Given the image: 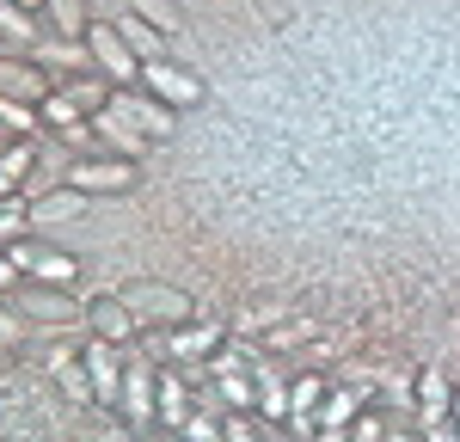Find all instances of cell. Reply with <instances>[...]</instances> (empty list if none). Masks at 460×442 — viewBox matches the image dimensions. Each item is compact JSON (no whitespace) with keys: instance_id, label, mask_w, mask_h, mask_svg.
<instances>
[{"instance_id":"603a6c76","label":"cell","mask_w":460,"mask_h":442,"mask_svg":"<svg viewBox=\"0 0 460 442\" xmlns=\"http://www.w3.org/2000/svg\"><path fill=\"white\" fill-rule=\"evenodd\" d=\"M0 37L13 43V49H37V13H25L19 0H0Z\"/></svg>"},{"instance_id":"4fadbf2b","label":"cell","mask_w":460,"mask_h":442,"mask_svg":"<svg viewBox=\"0 0 460 442\" xmlns=\"http://www.w3.org/2000/svg\"><path fill=\"white\" fill-rule=\"evenodd\" d=\"M448 411H455V381L442 368H424L418 375V424H448Z\"/></svg>"},{"instance_id":"484cf974","label":"cell","mask_w":460,"mask_h":442,"mask_svg":"<svg viewBox=\"0 0 460 442\" xmlns=\"http://www.w3.org/2000/svg\"><path fill=\"white\" fill-rule=\"evenodd\" d=\"M0 129H13V136H37V129H43V110L19 105V99H0Z\"/></svg>"},{"instance_id":"8fae6325","label":"cell","mask_w":460,"mask_h":442,"mask_svg":"<svg viewBox=\"0 0 460 442\" xmlns=\"http://www.w3.org/2000/svg\"><path fill=\"white\" fill-rule=\"evenodd\" d=\"M19 314L43 320V326H86V307L68 301V289H49V283H19Z\"/></svg>"},{"instance_id":"30bf717a","label":"cell","mask_w":460,"mask_h":442,"mask_svg":"<svg viewBox=\"0 0 460 442\" xmlns=\"http://www.w3.org/2000/svg\"><path fill=\"white\" fill-rule=\"evenodd\" d=\"M129 307H136V320L147 326H184L190 320V295H178V289H160V283H136V289H117Z\"/></svg>"},{"instance_id":"8992f818","label":"cell","mask_w":460,"mask_h":442,"mask_svg":"<svg viewBox=\"0 0 460 442\" xmlns=\"http://www.w3.org/2000/svg\"><path fill=\"white\" fill-rule=\"evenodd\" d=\"M86 332H93V338H105V344H123V350H136V344H142V320H136V307H129L117 289H105V295H93V301H86Z\"/></svg>"},{"instance_id":"7402d4cb","label":"cell","mask_w":460,"mask_h":442,"mask_svg":"<svg viewBox=\"0 0 460 442\" xmlns=\"http://www.w3.org/2000/svg\"><path fill=\"white\" fill-rule=\"evenodd\" d=\"M252 381H258V411H264V424L288 418V387H283V375H277L270 363H252Z\"/></svg>"},{"instance_id":"d6986e66","label":"cell","mask_w":460,"mask_h":442,"mask_svg":"<svg viewBox=\"0 0 460 442\" xmlns=\"http://www.w3.org/2000/svg\"><path fill=\"white\" fill-rule=\"evenodd\" d=\"M111 25H117V37H123L129 49H136V62H166V37L154 31L147 19H136V13H123V19H111Z\"/></svg>"},{"instance_id":"4316f807","label":"cell","mask_w":460,"mask_h":442,"mask_svg":"<svg viewBox=\"0 0 460 442\" xmlns=\"http://www.w3.org/2000/svg\"><path fill=\"white\" fill-rule=\"evenodd\" d=\"M178 437L184 442H227V430H221V418H209V411H190V418L178 424Z\"/></svg>"},{"instance_id":"d590c367","label":"cell","mask_w":460,"mask_h":442,"mask_svg":"<svg viewBox=\"0 0 460 442\" xmlns=\"http://www.w3.org/2000/svg\"><path fill=\"white\" fill-rule=\"evenodd\" d=\"M19 6H25V13H37V6H43V0H19Z\"/></svg>"},{"instance_id":"ffe728a7","label":"cell","mask_w":460,"mask_h":442,"mask_svg":"<svg viewBox=\"0 0 460 442\" xmlns=\"http://www.w3.org/2000/svg\"><path fill=\"white\" fill-rule=\"evenodd\" d=\"M49 375L68 400H93V375H86V357L80 350H49Z\"/></svg>"},{"instance_id":"52a82bcc","label":"cell","mask_w":460,"mask_h":442,"mask_svg":"<svg viewBox=\"0 0 460 442\" xmlns=\"http://www.w3.org/2000/svg\"><path fill=\"white\" fill-rule=\"evenodd\" d=\"M56 93V80L49 68L25 56V49H0V99H19V105H43Z\"/></svg>"},{"instance_id":"d4e9b609","label":"cell","mask_w":460,"mask_h":442,"mask_svg":"<svg viewBox=\"0 0 460 442\" xmlns=\"http://www.w3.org/2000/svg\"><path fill=\"white\" fill-rule=\"evenodd\" d=\"M319 400H325V375H301V381L288 387V418H314Z\"/></svg>"},{"instance_id":"5bb4252c","label":"cell","mask_w":460,"mask_h":442,"mask_svg":"<svg viewBox=\"0 0 460 442\" xmlns=\"http://www.w3.org/2000/svg\"><path fill=\"white\" fill-rule=\"evenodd\" d=\"M362 400H368V387H338V393H325L314 411L319 430H350L356 418H362Z\"/></svg>"},{"instance_id":"44dd1931","label":"cell","mask_w":460,"mask_h":442,"mask_svg":"<svg viewBox=\"0 0 460 442\" xmlns=\"http://www.w3.org/2000/svg\"><path fill=\"white\" fill-rule=\"evenodd\" d=\"M43 13H49V31L62 37V43H80V37H86V25H93L86 0H43Z\"/></svg>"},{"instance_id":"ac0fdd59","label":"cell","mask_w":460,"mask_h":442,"mask_svg":"<svg viewBox=\"0 0 460 442\" xmlns=\"http://www.w3.org/2000/svg\"><path fill=\"white\" fill-rule=\"evenodd\" d=\"M56 93H62V99H68L74 110H86V117H99V110L111 105V93H117V86H111L105 74H74L68 86H56Z\"/></svg>"},{"instance_id":"6da1fadb","label":"cell","mask_w":460,"mask_h":442,"mask_svg":"<svg viewBox=\"0 0 460 442\" xmlns=\"http://www.w3.org/2000/svg\"><path fill=\"white\" fill-rule=\"evenodd\" d=\"M221 344H227V326H221V320H197V326L184 320V326H147L136 350L154 357V363H178V368H190V375H197ZM190 375H184V381H190ZM203 375H209V368H203Z\"/></svg>"},{"instance_id":"d6a6232c","label":"cell","mask_w":460,"mask_h":442,"mask_svg":"<svg viewBox=\"0 0 460 442\" xmlns=\"http://www.w3.org/2000/svg\"><path fill=\"white\" fill-rule=\"evenodd\" d=\"M424 442H460L455 424H424Z\"/></svg>"},{"instance_id":"5b68a950","label":"cell","mask_w":460,"mask_h":442,"mask_svg":"<svg viewBox=\"0 0 460 442\" xmlns=\"http://www.w3.org/2000/svg\"><path fill=\"white\" fill-rule=\"evenodd\" d=\"M117 411H123L129 424H160V363H154V357H142V350H129Z\"/></svg>"},{"instance_id":"7a4b0ae2","label":"cell","mask_w":460,"mask_h":442,"mask_svg":"<svg viewBox=\"0 0 460 442\" xmlns=\"http://www.w3.org/2000/svg\"><path fill=\"white\" fill-rule=\"evenodd\" d=\"M6 258L25 283H49V289H74V277H80V258L62 246H43V240H13Z\"/></svg>"},{"instance_id":"2e32d148","label":"cell","mask_w":460,"mask_h":442,"mask_svg":"<svg viewBox=\"0 0 460 442\" xmlns=\"http://www.w3.org/2000/svg\"><path fill=\"white\" fill-rule=\"evenodd\" d=\"M93 129H99V147L117 154V160H142V154H147V136H136V129H129L123 117H111V110L93 117Z\"/></svg>"},{"instance_id":"cb8c5ba5","label":"cell","mask_w":460,"mask_h":442,"mask_svg":"<svg viewBox=\"0 0 460 442\" xmlns=\"http://www.w3.org/2000/svg\"><path fill=\"white\" fill-rule=\"evenodd\" d=\"M129 13H136V19H147L160 37H172L178 25H184V19H178V0H129Z\"/></svg>"},{"instance_id":"4dcf8cb0","label":"cell","mask_w":460,"mask_h":442,"mask_svg":"<svg viewBox=\"0 0 460 442\" xmlns=\"http://www.w3.org/2000/svg\"><path fill=\"white\" fill-rule=\"evenodd\" d=\"M19 344H25V320L0 301V350H19Z\"/></svg>"},{"instance_id":"7c38bea8","label":"cell","mask_w":460,"mask_h":442,"mask_svg":"<svg viewBox=\"0 0 460 442\" xmlns=\"http://www.w3.org/2000/svg\"><path fill=\"white\" fill-rule=\"evenodd\" d=\"M86 375H93V400L117 405L123 400V368H129V350L123 344H105V338H86Z\"/></svg>"},{"instance_id":"f546056e","label":"cell","mask_w":460,"mask_h":442,"mask_svg":"<svg viewBox=\"0 0 460 442\" xmlns=\"http://www.w3.org/2000/svg\"><path fill=\"white\" fill-rule=\"evenodd\" d=\"M344 442H387V418H375V411H362L350 430H344Z\"/></svg>"},{"instance_id":"e575fe53","label":"cell","mask_w":460,"mask_h":442,"mask_svg":"<svg viewBox=\"0 0 460 442\" xmlns=\"http://www.w3.org/2000/svg\"><path fill=\"white\" fill-rule=\"evenodd\" d=\"M448 424H455V430H460V387H455V411H448Z\"/></svg>"},{"instance_id":"83f0119b","label":"cell","mask_w":460,"mask_h":442,"mask_svg":"<svg viewBox=\"0 0 460 442\" xmlns=\"http://www.w3.org/2000/svg\"><path fill=\"white\" fill-rule=\"evenodd\" d=\"M221 430H227V442H270V437H264V424H258L252 411H227Z\"/></svg>"},{"instance_id":"f1b7e54d","label":"cell","mask_w":460,"mask_h":442,"mask_svg":"<svg viewBox=\"0 0 460 442\" xmlns=\"http://www.w3.org/2000/svg\"><path fill=\"white\" fill-rule=\"evenodd\" d=\"M80 209H86V197H80V190H56V197H43V203H37V216H80Z\"/></svg>"},{"instance_id":"ba28073f","label":"cell","mask_w":460,"mask_h":442,"mask_svg":"<svg viewBox=\"0 0 460 442\" xmlns=\"http://www.w3.org/2000/svg\"><path fill=\"white\" fill-rule=\"evenodd\" d=\"M105 110H111V117H123V123H129L136 136H147V142H166V136H172V110L160 105V99H147L142 86H117Z\"/></svg>"},{"instance_id":"836d02e7","label":"cell","mask_w":460,"mask_h":442,"mask_svg":"<svg viewBox=\"0 0 460 442\" xmlns=\"http://www.w3.org/2000/svg\"><path fill=\"white\" fill-rule=\"evenodd\" d=\"M314 442H344V430H314Z\"/></svg>"},{"instance_id":"1f68e13d","label":"cell","mask_w":460,"mask_h":442,"mask_svg":"<svg viewBox=\"0 0 460 442\" xmlns=\"http://www.w3.org/2000/svg\"><path fill=\"white\" fill-rule=\"evenodd\" d=\"M19 283H25V277H19V270H13V258L0 252V295H13V289H19Z\"/></svg>"},{"instance_id":"9a60e30c","label":"cell","mask_w":460,"mask_h":442,"mask_svg":"<svg viewBox=\"0 0 460 442\" xmlns=\"http://www.w3.org/2000/svg\"><path fill=\"white\" fill-rule=\"evenodd\" d=\"M197 405H190V381H184V368H160V424L178 437V424L190 418Z\"/></svg>"},{"instance_id":"9c48e42d","label":"cell","mask_w":460,"mask_h":442,"mask_svg":"<svg viewBox=\"0 0 460 442\" xmlns=\"http://www.w3.org/2000/svg\"><path fill=\"white\" fill-rule=\"evenodd\" d=\"M142 93H147V99H160L166 110L203 105V80L184 74V68H172V62H142Z\"/></svg>"},{"instance_id":"3957f363","label":"cell","mask_w":460,"mask_h":442,"mask_svg":"<svg viewBox=\"0 0 460 442\" xmlns=\"http://www.w3.org/2000/svg\"><path fill=\"white\" fill-rule=\"evenodd\" d=\"M80 43L93 49V68L105 74L111 86H142V62H136V49L117 37V25H111V19H93Z\"/></svg>"},{"instance_id":"277c9868","label":"cell","mask_w":460,"mask_h":442,"mask_svg":"<svg viewBox=\"0 0 460 442\" xmlns=\"http://www.w3.org/2000/svg\"><path fill=\"white\" fill-rule=\"evenodd\" d=\"M68 190H80V197H123V190H136V160L86 154V160L68 166Z\"/></svg>"},{"instance_id":"e0dca14e","label":"cell","mask_w":460,"mask_h":442,"mask_svg":"<svg viewBox=\"0 0 460 442\" xmlns=\"http://www.w3.org/2000/svg\"><path fill=\"white\" fill-rule=\"evenodd\" d=\"M37 172V147L31 136H19L13 147H0V197H19V184Z\"/></svg>"}]
</instances>
